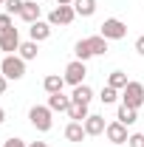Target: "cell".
I'll use <instances>...</instances> for the list:
<instances>
[{"label": "cell", "mask_w": 144, "mask_h": 147, "mask_svg": "<svg viewBox=\"0 0 144 147\" xmlns=\"http://www.w3.org/2000/svg\"><path fill=\"white\" fill-rule=\"evenodd\" d=\"M28 122H31V127L37 133H48V130L54 127V110L48 108V105H34V108L28 110Z\"/></svg>", "instance_id": "obj_1"}, {"label": "cell", "mask_w": 144, "mask_h": 147, "mask_svg": "<svg viewBox=\"0 0 144 147\" xmlns=\"http://www.w3.org/2000/svg\"><path fill=\"white\" fill-rule=\"evenodd\" d=\"M0 74H3L9 82H11V79H14V82L23 79V76H26V59L20 54H6L0 59Z\"/></svg>", "instance_id": "obj_2"}, {"label": "cell", "mask_w": 144, "mask_h": 147, "mask_svg": "<svg viewBox=\"0 0 144 147\" xmlns=\"http://www.w3.org/2000/svg\"><path fill=\"white\" fill-rule=\"evenodd\" d=\"M99 34L105 37L108 42H116V40H124L127 37V23L119 17H108L102 26H99Z\"/></svg>", "instance_id": "obj_3"}, {"label": "cell", "mask_w": 144, "mask_h": 147, "mask_svg": "<svg viewBox=\"0 0 144 147\" xmlns=\"http://www.w3.org/2000/svg\"><path fill=\"white\" fill-rule=\"evenodd\" d=\"M122 105L127 108H141L144 105V82H136V79H130L127 82V88L122 91Z\"/></svg>", "instance_id": "obj_4"}, {"label": "cell", "mask_w": 144, "mask_h": 147, "mask_svg": "<svg viewBox=\"0 0 144 147\" xmlns=\"http://www.w3.org/2000/svg\"><path fill=\"white\" fill-rule=\"evenodd\" d=\"M62 76H65V85L76 88V85H82V82H85V76H88V65H85L82 59H71V62L65 65Z\"/></svg>", "instance_id": "obj_5"}, {"label": "cell", "mask_w": 144, "mask_h": 147, "mask_svg": "<svg viewBox=\"0 0 144 147\" xmlns=\"http://www.w3.org/2000/svg\"><path fill=\"white\" fill-rule=\"evenodd\" d=\"M73 20H76V11H73V6H54L51 9V14H48V23L51 26H71Z\"/></svg>", "instance_id": "obj_6"}, {"label": "cell", "mask_w": 144, "mask_h": 147, "mask_svg": "<svg viewBox=\"0 0 144 147\" xmlns=\"http://www.w3.org/2000/svg\"><path fill=\"white\" fill-rule=\"evenodd\" d=\"M105 136H108L110 144H127V139H130V133H127V125H122L119 119L108 122V130H105Z\"/></svg>", "instance_id": "obj_7"}, {"label": "cell", "mask_w": 144, "mask_h": 147, "mask_svg": "<svg viewBox=\"0 0 144 147\" xmlns=\"http://www.w3.org/2000/svg\"><path fill=\"white\" fill-rule=\"evenodd\" d=\"M20 28H9V31H3L0 34V51H6V54H17L20 51Z\"/></svg>", "instance_id": "obj_8"}, {"label": "cell", "mask_w": 144, "mask_h": 147, "mask_svg": "<svg viewBox=\"0 0 144 147\" xmlns=\"http://www.w3.org/2000/svg\"><path fill=\"white\" fill-rule=\"evenodd\" d=\"M51 31H54V26H51L48 20H37V23L28 26V40H34V42H45V40L51 37Z\"/></svg>", "instance_id": "obj_9"}, {"label": "cell", "mask_w": 144, "mask_h": 147, "mask_svg": "<svg viewBox=\"0 0 144 147\" xmlns=\"http://www.w3.org/2000/svg\"><path fill=\"white\" fill-rule=\"evenodd\" d=\"M82 125H85V133H88V136H102V133L108 130V122H105V116H99V113H90V116L82 122Z\"/></svg>", "instance_id": "obj_10"}, {"label": "cell", "mask_w": 144, "mask_h": 147, "mask_svg": "<svg viewBox=\"0 0 144 147\" xmlns=\"http://www.w3.org/2000/svg\"><path fill=\"white\" fill-rule=\"evenodd\" d=\"M73 105V99L68 96V93H48V108L54 110V113H68V108Z\"/></svg>", "instance_id": "obj_11"}, {"label": "cell", "mask_w": 144, "mask_h": 147, "mask_svg": "<svg viewBox=\"0 0 144 147\" xmlns=\"http://www.w3.org/2000/svg\"><path fill=\"white\" fill-rule=\"evenodd\" d=\"M20 20H23V23H28V26H31V23H37V20H42V9L37 6V0H26V3H23Z\"/></svg>", "instance_id": "obj_12"}, {"label": "cell", "mask_w": 144, "mask_h": 147, "mask_svg": "<svg viewBox=\"0 0 144 147\" xmlns=\"http://www.w3.org/2000/svg\"><path fill=\"white\" fill-rule=\"evenodd\" d=\"M65 139H68V142H73V144H79L82 139H88L85 125H82V122H68V125H65Z\"/></svg>", "instance_id": "obj_13"}, {"label": "cell", "mask_w": 144, "mask_h": 147, "mask_svg": "<svg viewBox=\"0 0 144 147\" xmlns=\"http://www.w3.org/2000/svg\"><path fill=\"white\" fill-rule=\"evenodd\" d=\"M85 42H88V48H90V54H93V57H105V54H108V40H105L102 34L85 37Z\"/></svg>", "instance_id": "obj_14"}, {"label": "cell", "mask_w": 144, "mask_h": 147, "mask_svg": "<svg viewBox=\"0 0 144 147\" xmlns=\"http://www.w3.org/2000/svg\"><path fill=\"white\" fill-rule=\"evenodd\" d=\"M42 88H45V93H59L65 88V76H62V74H48V76L42 79Z\"/></svg>", "instance_id": "obj_15"}, {"label": "cell", "mask_w": 144, "mask_h": 147, "mask_svg": "<svg viewBox=\"0 0 144 147\" xmlns=\"http://www.w3.org/2000/svg\"><path fill=\"white\" fill-rule=\"evenodd\" d=\"M71 99L73 102H82V105H90V102H93V88L82 82V85H76L71 91Z\"/></svg>", "instance_id": "obj_16"}, {"label": "cell", "mask_w": 144, "mask_h": 147, "mask_svg": "<svg viewBox=\"0 0 144 147\" xmlns=\"http://www.w3.org/2000/svg\"><path fill=\"white\" fill-rule=\"evenodd\" d=\"M116 119H119L122 125H127V127H130V125H136V122H139V110H136V108H127V105H119Z\"/></svg>", "instance_id": "obj_17"}, {"label": "cell", "mask_w": 144, "mask_h": 147, "mask_svg": "<svg viewBox=\"0 0 144 147\" xmlns=\"http://www.w3.org/2000/svg\"><path fill=\"white\" fill-rule=\"evenodd\" d=\"M76 17H93L96 14V0H73Z\"/></svg>", "instance_id": "obj_18"}, {"label": "cell", "mask_w": 144, "mask_h": 147, "mask_svg": "<svg viewBox=\"0 0 144 147\" xmlns=\"http://www.w3.org/2000/svg\"><path fill=\"white\" fill-rule=\"evenodd\" d=\"M26 62H31V59H37V54H40V42H34V40H26V42H20V51H17Z\"/></svg>", "instance_id": "obj_19"}, {"label": "cell", "mask_w": 144, "mask_h": 147, "mask_svg": "<svg viewBox=\"0 0 144 147\" xmlns=\"http://www.w3.org/2000/svg\"><path fill=\"white\" fill-rule=\"evenodd\" d=\"M90 116V110H88V105H82V102H73L71 108H68V119L71 122H85Z\"/></svg>", "instance_id": "obj_20"}, {"label": "cell", "mask_w": 144, "mask_h": 147, "mask_svg": "<svg viewBox=\"0 0 144 147\" xmlns=\"http://www.w3.org/2000/svg\"><path fill=\"white\" fill-rule=\"evenodd\" d=\"M127 82H130V79H127L124 71H110L108 74V85H110V88H116V91H124Z\"/></svg>", "instance_id": "obj_21"}, {"label": "cell", "mask_w": 144, "mask_h": 147, "mask_svg": "<svg viewBox=\"0 0 144 147\" xmlns=\"http://www.w3.org/2000/svg\"><path fill=\"white\" fill-rule=\"evenodd\" d=\"M99 99H102L105 105H116V102L122 99V91H116V88L105 85V88H102V93H99Z\"/></svg>", "instance_id": "obj_22"}, {"label": "cell", "mask_w": 144, "mask_h": 147, "mask_svg": "<svg viewBox=\"0 0 144 147\" xmlns=\"http://www.w3.org/2000/svg\"><path fill=\"white\" fill-rule=\"evenodd\" d=\"M90 57H93V54H90L88 42H85V40H79V42L73 45V59H82V62H88Z\"/></svg>", "instance_id": "obj_23"}, {"label": "cell", "mask_w": 144, "mask_h": 147, "mask_svg": "<svg viewBox=\"0 0 144 147\" xmlns=\"http://www.w3.org/2000/svg\"><path fill=\"white\" fill-rule=\"evenodd\" d=\"M23 3L26 0H6V14H11V17H20V11H23Z\"/></svg>", "instance_id": "obj_24"}, {"label": "cell", "mask_w": 144, "mask_h": 147, "mask_svg": "<svg viewBox=\"0 0 144 147\" xmlns=\"http://www.w3.org/2000/svg\"><path fill=\"white\" fill-rule=\"evenodd\" d=\"M9 28H14V17L3 11V14H0V34H3V31H9Z\"/></svg>", "instance_id": "obj_25"}, {"label": "cell", "mask_w": 144, "mask_h": 147, "mask_svg": "<svg viewBox=\"0 0 144 147\" xmlns=\"http://www.w3.org/2000/svg\"><path fill=\"white\" fill-rule=\"evenodd\" d=\"M127 147H144V133H130Z\"/></svg>", "instance_id": "obj_26"}, {"label": "cell", "mask_w": 144, "mask_h": 147, "mask_svg": "<svg viewBox=\"0 0 144 147\" xmlns=\"http://www.w3.org/2000/svg\"><path fill=\"white\" fill-rule=\"evenodd\" d=\"M3 147H28V142H23V139H17V136H11V139L3 142Z\"/></svg>", "instance_id": "obj_27"}, {"label": "cell", "mask_w": 144, "mask_h": 147, "mask_svg": "<svg viewBox=\"0 0 144 147\" xmlns=\"http://www.w3.org/2000/svg\"><path fill=\"white\" fill-rule=\"evenodd\" d=\"M136 54H141V57H144V34L136 40Z\"/></svg>", "instance_id": "obj_28"}, {"label": "cell", "mask_w": 144, "mask_h": 147, "mask_svg": "<svg viewBox=\"0 0 144 147\" xmlns=\"http://www.w3.org/2000/svg\"><path fill=\"white\" fill-rule=\"evenodd\" d=\"M6 88H9V79H6V76H3V74H0V96H3V93H6Z\"/></svg>", "instance_id": "obj_29"}, {"label": "cell", "mask_w": 144, "mask_h": 147, "mask_svg": "<svg viewBox=\"0 0 144 147\" xmlns=\"http://www.w3.org/2000/svg\"><path fill=\"white\" fill-rule=\"evenodd\" d=\"M28 147H48L45 142H28Z\"/></svg>", "instance_id": "obj_30"}, {"label": "cell", "mask_w": 144, "mask_h": 147, "mask_svg": "<svg viewBox=\"0 0 144 147\" xmlns=\"http://www.w3.org/2000/svg\"><path fill=\"white\" fill-rule=\"evenodd\" d=\"M57 6H73V0H57Z\"/></svg>", "instance_id": "obj_31"}, {"label": "cell", "mask_w": 144, "mask_h": 147, "mask_svg": "<svg viewBox=\"0 0 144 147\" xmlns=\"http://www.w3.org/2000/svg\"><path fill=\"white\" fill-rule=\"evenodd\" d=\"M3 122H6V110L0 108V125H3Z\"/></svg>", "instance_id": "obj_32"}, {"label": "cell", "mask_w": 144, "mask_h": 147, "mask_svg": "<svg viewBox=\"0 0 144 147\" xmlns=\"http://www.w3.org/2000/svg\"><path fill=\"white\" fill-rule=\"evenodd\" d=\"M0 6H6V0H0Z\"/></svg>", "instance_id": "obj_33"}, {"label": "cell", "mask_w": 144, "mask_h": 147, "mask_svg": "<svg viewBox=\"0 0 144 147\" xmlns=\"http://www.w3.org/2000/svg\"><path fill=\"white\" fill-rule=\"evenodd\" d=\"M37 3H40V0H37Z\"/></svg>", "instance_id": "obj_34"}]
</instances>
